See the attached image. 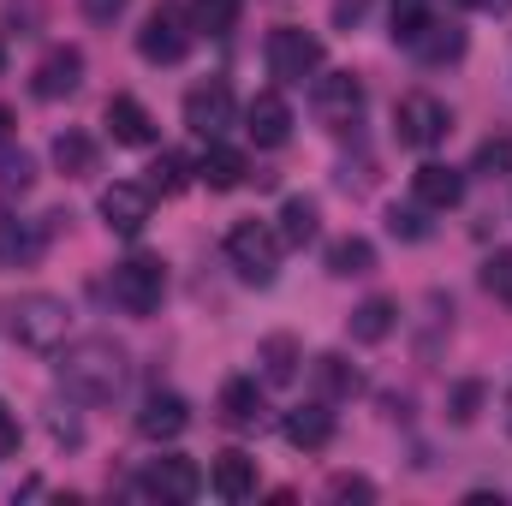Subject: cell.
<instances>
[{
    "label": "cell",
    "instance_id": "836d02e7",
    "mask_svg": "<svg viewBox=\"0 0 512 506\" xmlns=\"http://www.w3.org/2000/svg\"><path fill=\"white\" fill-rule=\"evenodd\" d=\"M483 399H489V387H483V381H459V387H453V405H447V411H453V423H477Z\"/></svg>",
    "mask_w": 512,
    "mask_h": 506
},
{
    "label": "cell",
    "instance_id": "cb8c5ba5",
    "mask_svg": "<svg viewBox=\"0 0 512 506\" xmlns=\"http://www.w3.org/2000/svg\"><path fill=\"white\" fill-rule=\"evenodd\" d=\"M42 227H30V221H0V268H30L36 256H42Z\"/></svg>",
    "mask_w": 512,
    "mask_h": 506
},
{
    "label": "cell",
    "instance_id": "8fae6325",
    "mask_svg": "<svg viewBox=\"0 0 512 506\" xmlns=\"http://www.w3.org/2000/svg\"><path fill=\"white\" fill-rule=\"evenodd\" d=\"M78 84H84V54H78V48H66V42H60V48H48V54L36 60V72H30V90H36L42 102H66Z\"/></svg>",
    "mask_w": 512,
    "mask_h": 506
},
{
    "label": "cell",
    "instance_id": "30bf717a",
    "mask_svg": "<svg viewBox=\"0 0 512 506\" xmlns=\"http://www.w3.org/2000/svg\"><path fill=\"white\" fill-rule=\"evenodd\" d=\"M102 221L120 233V239H137L143 227H149V209H155V191L149 185H137V179H114L108 191H102Z\"/></svg>",
    "mask_w": 512,
    "mask_h": 506
},
{
    "label": "cell",
    "instance_id": "603a6c76",
    "mask_svg": "<svg viewBox=\"0 0 512 506\" xmlns=\"http://www.w3.org/2000/svg\"><path fill=\"white\" fill-rule=\"evenodd\" d=\"M393 328H399V304H393V298H364V304L352 310V340H358V346H382Z\"/></svg>",
    "mask_w": 512,
    "mask_h": 506
},
{
    "label": "cell",
    "instance_id": "3957f363",
    "mask_svg": "<svg viewBox=\"0 0 512 506\" xmlns=\"http://www.w3.org/2000/svg\"><path fill=\"white\" fill-rule=\"evenodd\" d=\"M191 42H197V24H191V12L173 6V0H161V6L143 18V30H137V54H143L149 66H179V60L191 54Z\"/></svg>",
    "mask_w": 512,
    "mask_h": 506
},
{
    "label": "cell",
    "instance_id": "60d3db41",
    "mask_svg": "<svg viewBox=\"0 0 512 506\" xmlns=\"http://www.w3.org/2000/svg\"><path fill=\"white\" fill-rule=\"evenodd\" d=\"M453 6H465V12H512V0H453Z\"/></svg>",
    "mask_w": 512,
    "mask_h": 506
},
{
    "label": "cell",
    "instance_id": "83f0119b",
    "mask_svg": "<svg viewBox=\"0 0 512 506\" xmlns=\"http://www.w3.org/2000/svg\"><path fill=\"white\" fill-rule=\"evenodd\" d=\"M54 167H60L66 179H90V173H96V137L60 131V137H54Z\"/></svg>",
    "mask_w": 512,
    "mask_h": 506
},
{
    "label": "cell",
    "instance_id": "7bdbcfd3",
    "mask_svg": "<svg viewBox=\"0 0 512 506\" xmlns=\"http://www.w3.org/2000/svg\"><path fill=\"white\" fill-rule=\"evenodd\" d=\"M0 72H6V42H0Z\"/></svg>",
    "mask_w": 512,
    "mask_h": 506
},
{
    "label": "cell",
    "instance_id": "44dd1931",
    "mask_svg": "<svg viewBox=\"0 0 512 506\" xmlns=\"http://www.w3.org/2000/svg\"><path fill=\"white\" fill-rule=\"evenodd\" d=\"M262 411H268V405H262V387H256L251 376H233L221 387V423H227V429H256Z\"/></svg>",
    "mask_w": 512,
    "mask_h": 506
},
{
    "label": "cell",
    "instance_id": "ee69618b",
    "mask_svg": "<svg viewBox=\"0 0 512 506\" xmlns=\"http://www.w3.org/2000/svg\"><path fill=\"white\" fill-rule=\"evenodd\" d=\"M507 429H512V393H507Z\"/></svg>",
    "mask_w": 512,
    "mask_h": 506
},
{
    "label": "cell",
    "instance_id": "1f68e13d",
    "mask_svg": "<svg viewBox=\"0 0 512 506\" xmlns=\"http://www.w3.org/2000/svg\"><path fill=\"white\" fill-rule=\"evenodd\" d=\"M429 12H435V0H393V42H417L423 36V24H429Z\"/></svg>",
    "mask_w": 512,
    "mask_h": 506
},
{
    "label": "cell",
    "instance_id": "277c9868",
    "mask_svg": "<svg viewBox=\"0 0 512 506\" xmlns=\"http://www.w3.org/2000/svg\"><path fill=\"white\" fill-rule=\"evenodd\" d=\"M280 233L268 227V221H239L233 233H227V262L239 268V280H251V286H268L274 274H280Z\"/></svg>",
    "mask_w": 512,
    "mask_h": 506
},
{
    "label": "cell",
    "instance_id": "f546056e",
    "mask_svg": "<svg viewBox=\"0 0 512 506\" xmlns=\"http://www.w3.org/2000/svg\"><path fill=\"white\" fill-rule=\"evenodd\" d=\"M239 12H245V0H191V24L209 36H227L239 24Z\"/></svg>",
    "mask_w": 512,
    "mask_h": 506
},
{
    "label": "cell",
    "instance_id": "f1b7e54d",
    "mask_svg": "<svg viewBox=\"0 0 512 506\" xmlns=\"http://www.w3.org/2000/svg\"><path fill=\"white\" fill-rule=\"evenodd\" d=\"M191 173H197V161H185L179 149H161V155L149 161V179H143V185H149L155 197H179V191L191 185Z\"/></svg>",
    "mask_w": 512,
    "mask_h": 506
},
{
    "label": "cell",
    "instance_id": "2e32d148",
    "mask_svg": "<svg viewBox=\"0 0 512 506\" xmlns=\"http://www.w3.org/2000/svg\"><path fill=\"white\" fill-rule=\"evenodd\" d=\"M280 429H286V441L298 453H322L334 441V411H328V399H310V405H292Z\"/></svg>",
    "mask_w": 512,
    "mask_h": 506
},
{
    "label": "cell",
    "instance_id": "7a4b0ae2",
    "mask_svg": "<svg viewBox=\"0 0 512 506\" xmlns=\"http://www.w3.org/2000/svg\"><path fill=\"white\" fill-rule=\"evenodd\" d=\"M0 316H6V334H12L24 352H60L72 310H66V298H54V292H24V298H6Z\"/></svg>",
    "mask_w": 512,
    "mask_h": 506
},
{
    "label": "cell",
    "instance_id": "ac0fdd59",
    "mask_svg": "<svg viewBox=\"0 0 512 506\" xmlns=\"http://www.w3.org/2000/svg\"><path fill=\"white\" fill-rule=\"evenodd\" d=\"M197 179H203L209 191H239V185L251 179V161H245L239 149H227V143L215 137V143H209V155L197 161Z\"/></svg>",
    "mask_w": 512,
    "mask_h": 506
},
{
    "label": "cell",
    "instance_id": "4fadbf2b",
    "mask_svg": "<svg viewBox=\"0 0 512 506\" xmlns=\"http://www.w3.org/2000/svg\"><path fill=\"white\" fill-rule=\"evenodd\" d=\"M185 423H191V405H185L179 393H161V387H155V393L137 405V435H143V441H179Z\"/></svg>",
    "mask_w": 512,
    "mask_h": 506
},
{
    "label": "cell",
    "instance_id": "8992f818",
    "mask_svg": "<svg viewBox=\"0 0 512 506\" xmlns=\"http://www.w3.org/2000/svg\"><path fill=\"white\" fill-rule=\"evenodd\" d=\"M268 72H274L286 90H298L304 78H316V72H322V42H316L310 30H298V24L268 30Z\"/></svg>",
    "mask_w": 512,
    "mask_h": 506
},
{
    "label": "cell",
    "instance_id": "74e56055",
    "mask_svg": "<svg viewBox=\"0 0 512 506\" xmlns=\"http://www.w3.org/2000/svg\"><path fill=\"white\" fill-rule=\"evenodd\" d=\"M18 453V417H12V405L0 399V465Z\"/></svg>",
    "mask_w": 512,
    "mask_h": 506
},
{
    "label": "cell",
    "instance_id": "ffe728a7",
    "mask_svg": "<svg viewBox=\"0 0 512 506\" xmlns=\"http://www.w3.org/2000/svg\"><path fill=\"white\" fill-rule=\"evenodd\" d=\"M209 483H215V495H221V501H251V495H256V459H251V453H239V447H227V453L215 459Z\"/></svg>",
    "mask_w": 512,
    "mask_h": 506
},
{
    "label": "cell",
    "instance_id": "7402d4cb",
    "mask_svg": "<svg viewBox=\"0 0 512 506\" xmlns=\"http://www.w3.org/2000/svg\"><path fill=\"white\" fill-rule=\"evenodd\" d=\"M274 233H280V245H298V251H304V245L322 233V209H316V197H286Z\"/></svg>",
    "mask_w": 512,
    "mask_h": 506
},
{
    "label": "cell",
    "instance_id": "ba28073f",
    "mask_svg": "<svg viewBox=\"0 0 512 506\" xmlns=\"http://www.w3.org/2000/svg\"><path fill=\"white\" fill-rule=\"evenodd\" d=\"M393 131H399L405 149H435V143L453 131V114H447V102H435L429 90H411V96H399V108H393Z\"/></svg>",
    "mask_w": 512,
    "mask_h": 506
},
{
    "label": "cell",
    "instance_id": "ab89813d",
    "mask_svg": "<svg viewBox=\"0 0 512 506\" xmlns=\"http://www.w3.org/2000/svg\"><path fill=\"white\" fill-rule=\"evenodd\" d=\"M364 12H370V0H340V6H334V24H358Z\"/></svg>",
    "mask_w": 512,
    "mask_h": 506
},
{
    "label": "cell",
    "instance_id": "9a60e30c",
    "mask_svg": "<svg viewBox=\"0 0 512 506\" xmlns=\"http://www.w3.org/2000/svg\"><path fill=\"white\" fill-rule=\"evenodd\" d=\"M245 131H251L256 149H280V143L292 137V108H286V96H274V90L251 96V108H245Z\"/></svg>",
    "mask_w": 512,
    "mask_h": 506
},
{
    "label": "cell",
    "instance_id": "5bb4252c",
    "mask_svg": "<svg viewBox=\"0 0 512 506\" xmlns=\"http://www.w3.org/2000/svg\"><path fill=\"white\" fill-rule=\"evenodd\" d=\"M143 489H149V495H161V501H197V495H203V471H197V459L167 453V459H155V465H149Z\"/></svg>",
    "mask_w": 512,
    "mask_h": 506
},
{
    "label": "cell",
    "instance_id": "52a82bcc",
    "mask_svg": "<svg viewBox=\"0 0 512 506\" xmlns=\"http://www.w3.org/2000/svg\"><path fill=\"white\" fill-rule=\"evenodd\" d=\"M310 108L328 131H352L364 114V84L352 72H316L310 78Z\"/></svg>",
    "mask_w": 512,
    "mask_h": 506
},
{
    "label": "cell",
    "instance_id": "5b68a950",
    "mask_svg": "<svg viewBox=\"0 0 512 506\" xmlns=\"http://www.w3.org/2000/svg\"><path fill=\"white\" fill-rule=\"evenodd\" d=\"M161 298H167V268H161V256H126V262L114 268V304H120L126 316H155Z\"/></svg>",
    "mask_w": 512,
    "mask_h": 506
},
{
    "label": "cell",
    "instance_id": "7c38bea8",
    "mask_svg": "<svg viewBox=\"0 0 512 506\" xmlns=\"http://www.w3.org/2000/svg\"><path fill=\"white\" fill-rule=\"evenodd\" d=\"M411 203H423V209H459L465 203V173L447 167V161H423L411 173Z\"/></svg>",
    "mask_w": 512,
    "mask_h": 506
},
{
    "label": "cell",
    "instance_id": "6da1fadb",
    "mask_svg": "<svg viewBox=\"0 0 512 506\" xmlns=\"http://www.w3.org/2000/svg\"><path fill=\"white\" fill-rule=\"evenodd\" d=\"M54 370H60V387L78 405H114L126 393L131 358H126V346H114L108 334H90V340H72Z\"/></svg>",
    "mask_w": 512,
    "mask_h": 506
},
{
    "label": "cell",
    "instance_id": "b9f144b4",
    "mask_svg": "<svg viewBox=\"0 0 512 506\" xmlns=\"http://www.w3.org/2000/svg\"><path fill=\"white\" fill-rule=\"evenodd\" d=\"M6 131H12V108H0V137H6Z\"/></svg>",
    "mask_w": 512,
    "mask_h": 506
},
{
    "label": "cell",
    "instance_id": "4dcf8cb0",
    "mask_svg": "<svg viewBox=\"0 0 512 506\" xmlns=\"http://www.w3.org/2000/svg\"><path fill=\"white\" fill-rule=\"evenodd\" d=\"M30 185H36V161L24 149H6L0 155V197H24Z\"/></svg>",
    "mask_w": 512,
    "mask_h": 506
},
{
    "label": "cell",
    "instance_id": "8d00e7d4",
    "mask_svg": "<svg viewBox=\"0 0 512 506\" xmlns=\"http://www.w3.org/2000/svg\"><path fill=\"white\" fill-rule=\"evenodd\" d=\"M328 495H334V501H376V483H370V477H334Z\"/></svg>",
    "mask_w": 512,
    "mask_h": 506
},
{
    "label": "cell",
    "instance_id": "9c48e42d",
    "mask_svg": "<svg viewBox=\"0 0 512 506\" xmlns=\"http://www.w3.org/2000/svg\"><path fill=\"white\" fill-rule=\"evenodd\" d=\"M233 114H239V102H233V90H227V78H203V84H191L185 90V126L197 131V137H227L233 126Z\"/></svg>",
    "mask_w": 512,
    "mask_h": 506
},
{
    "label": "cell",
    "instance_id": "d590c367",
    "mask_svg": "<svg viewBox=\"0 0 512 506\" xmlns=\"http://www.w3.org/2000/svg\"><path fill=\"white\" fill-rule=\"evenodd\" d=\"M423 215H429L423 203H411V209H399V203H393V215H387L393 239H429V221H423Z\"/></svg>",
    "mask_w": 512,
    "mask_h": 506
},
{
    "label": "cell",
    "instance_id": "e0dca14e",
    "mask_svg": "<svg viewBox=\"0 0 512 506\" xmlns=\"http://www.w3.org/2000/svg\"><path fill=\"white\" fill-rule=\"evenodd\" d=\"M102 126H108L114 143H126V149H149V143H155V114H149L137 96H114L108 114H102Z\"/></svg>",
    "mask_w": 512,
    "mask_h": 506
},
{
    "label": "cell",
    "instance_id": "d6986e66",
    "mask_svg": "<svg viewBox=\"0 0 512 506\" xmlns=\"http://www.w3.org/2000/svg\"><path fill=\"white\" fill-rule=\"evenodd\" d=\"M256 364H262V381H268V387H292V381H298V364H304V346H298L292 334H268V340L256 346Z\"/></svg>",
    "mask_w": 512,
    "mask_h": 506
},
{
    "label": "cell",
    "instance_id": "4316f807",
    "mask_svg": "<svg viewBox=\"0 0 512 506\" xmlns=\"http://www.w3.org/2000/svg\"><path fill=\"white\" fill-rule=\"evenodd\" d=\"M310 376H316V387H322V399H328V405H334V399H352V393L364 387V376H358L340 352H322V358L310 364Z\"/></svg>",
    "mask_w": 512,
    "mask_h": 506
},
{
    "label": "cell",
    "instance_id": "e575fe53",
    "mask_svg": "<svg viewBox=\"0 0 512 506\" xmlns=\"http://www.w3.org/2000/svg\"><path fill=\"white\" fill-rule=\"evenodd\" d=\"M483 286H489L501 304H512V251H495L483 262Z\"/></svg>",
    "mask_w": 512,
    "mask_h": 506
},
{
    "label": "cell",
    "instance_id": "484cf974",
    "mask_svg": "<svg viewBox=\"0 0 512 506\" xmlns=\"http://www.w3.org/2000/svg\"><path fill=\"white\" fill-rule=\"evenodd\" d=\"M370 268H376V245H370V239L346 233V239L328 245V274H334V280H358V274H370Z\"/></svg>",
    "mask_w": 512,
    "mask_h": 506
},
{
    "label": "cell",
    "instance_id": "f35d334b",
    "mask_svg": "<svg viewBox=\"0 0 512 506\" xmlns=\"http://www.w3.org/2000/svg\"><path fill=\"white\" fill-rule=\"evenodd\" d=\"M78 6H84V18H90V24H114L131 0H78Z\"/></svg>",
    "mask_w": 512,
    "mask_h": 506
},
{
    "label": "cell",
    "instance_id": "d4e9b609",
    "mask_svg": "<svg viewBox=\"0 0 512 506\" xmlns=\"http://www.w3.org/2000/svg\"><path fill=\"white\" fill-rule=\"evenodd\" d=\"M411 54L423 60V66H447V60H459L465 54V30H453V24H423V36L411 42Z\"/></svg>",
    "mask_w": 512,
    "mask_h": 506
},
{
    "label": "cell",
    "instance_id": "d6a6232c",
    "mask_svg": "<svg viewBox=\"0 0 512 506\" xmlns=\"http://www.w3.org/2000/svg\"><path fill=\"white\" fill-rule=\"evenodd\" d=\"M471 173H483V179H501V173H512V137H483V143H477Z\"/></svg>",
    "mask_w": 512,
    "mask_h": 506
}]
</instances>
